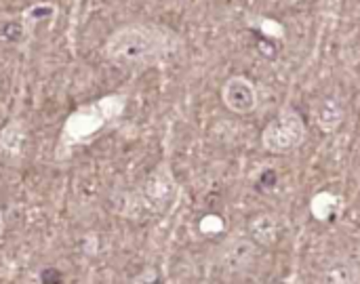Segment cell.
I'll return each instance as SVG.
<instances>
[{"instance_id": "cell-1", "label": "cell", "mask_w": 360, "mask_h": 284, "mask_svg": "<svg viewBox=\"0 0 360 284\" xmlns=\"http://www.w3.org/2000/svg\"><path fill=\"white\" fill-rule=\"evenodd\" d=\"M179 46L181 38L173 30L160 23L133 21L116 27L103 42L101 53L116 67L139 70L177 53Z\"/></svg>"}, {"instance_id": "cell-2", "label": "cell", "mask_w": 360, "mask_h": 284, "mask_svg": "<svg viewBox=\"0 0 360 284\" xmlns=\"http://www.w3.org/2000/svg\"><path fill=\"white\" fill-rule=\"evenodd\" d=\"M127 110V95L112 93L76 108L63 122L59 141L55 148L57 160H68L78 148L95 141L105 129H110Z\"/></svg>"}, {"instance_id": "cell-3", "label": "cell", "mask_w": 360, "mask_h": 284, "mask_svg": "<svg viewBox=\"0 0 360 284\" xmlns=\"http://www.w3.org/2000/svg\"><path fill=\"white\" fill-rule=\"evenodd\" d=\"M177 198V179L167 160L156 164L131 192L120 200V217L143 224L165 215Z\"/></svg>"}, {"instance_id": "cell-4", "label": "cell", "mask_w": 360, "mask_h": 284, "mask_svg": "<svg viewBox=\"0 0 360 284\" xmlns=\"http://www.w3.org/2000/svg\"><path fill=\"white\" fill-rule=\"evenodd\" d=\"M306 139V124L297 110L285 108L278 116L264 129L262 143L272 154H291Z\"/></svg>"}, {"instance_id": "cell-5", "label": "cell", "mask_w": 360, "mask_h": 284, "mask_svg": "<svg viewBox=\"0 0 360 284\" xmlns=\"http://www.w3.org/2000/svg\"><path fill=\"white\" fill-rule=\"evenodd\" d=\"M219 266L230 274L249 272L257 259V245L249 238V234H234L226 238L219 247Z\"/></svg>"}, {"instance_id": "cell-6", "label": "cell", "mask_w": 360, "mask_h": 284, "mask_svg": "<svg viewBox=\"0 0 360 284\" xmlns=\"http://www.w3.org/2000/svg\"><path fill=\"white\" fill-rule=\"evenodd\" d=\"M27 127L21 118H11L0 129V160L8 167L21 164L27 152Z\"/></svg>"}, {"instance_id": "cell-7", "label": "cell", "mask_w": 360, "mask_h": 284, "mask_svg": "<svg viewBox=\"0 0 360 284\" xmlns=\"http://www.w3.org/2000/svg\"><path fill=\"white\" fill-rule=\"evenodd\" d=\"M221 101L234 114H251L257 108L255 84L247 76H232L221 86Z\"/></svg>"}, {"instance_id": "cell-8", "label": "cell", "mask_w": 360, "mask_h": 284, "mask_svg": "<svg viewBox=\"0 0 360 284\" xmlns=\"http://www.w3.org/2000/svg\"><path fill=\"white\" fill-rule=\"evenodd\" d=\"M283 230H285V221L281 215H274V213H262L249 221V238L257 247L276 245L278 238L283 236Z\"/></svg>"}, {"instance_id": "cell-9", "label": "cell", "mask_w": 360, "mask_h": 284, "mask_svg": "<svg viewBox=\"0 0 360 284\" xmlns=\"http://www.w3.org/2000/svg\"><path fill=\"white\" fill-rule=\"evenodd\" d=\"M321 284H360L359 266L350 257H335L323 270Z\"/></svg>"}, {"instance_id": "cell-10", "label": "cell", "mask_w": 360, "mask_h": 284, "mask_svg": "<svg viewBox=\"0 0 360 284\" xmlns=\"http://www.w3.org/2000/svg\"><path fill=\"white\" fill-rule=\"evenodd\" d=\"M314 116H316V124L325 133H335L338 127L344 122V105L335 97H325L316 103Z\"/></svg>"}, {"instance_id": "cell-11", "label": "cell", "mask_w": 360, "mask_h": 284, "mask_svg": "<svg viewBox=\"0 0 360 284\" xmlns=\"http://www.w3.org/2000/svg\"><path fill=\"white\" fill-rule=\"evenodd\" d=\"M327 200V194H319L314 200H312V205H310V209H312V215L319 219V221H327V219H331L333 215H335V205H338V198H329V202H325Z\"/></svg>"}, {"instance_id": "cell-12", "label": "cell", "mask_w": 360, "mask_h": 284, "mask_svg": "<svg viewBox=\"0 0 360 284\" xmlns=\"http://www.w3.org/2000/svg\"><path fill=\"white\" fill-rule=\"evenodd\" d=\"M131 284H160V276L154 268H146L131 280Z\"/></svg>"}, {"instance_id": "cell-13", "label": "cell", "mask_w": 360, "mask_h": 284, "mask_svg": "<svg viewBox=\"0 0 360 284\" xmlns=\"http://www.w3.org/2000/svg\"><path fill=\"white\" fill-rule=\"evenodd\" d=\"M4 228H6V224H4V213H2V209H0V238H2V234H4Z\"/></svg>"}]
</instances>
